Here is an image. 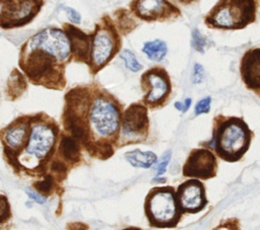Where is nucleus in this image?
Returning a JSON list of instances; mask_svg holds the SVG:
<instances>
[{
	"label": "nucleus",
	"instance_id": "obj_1",
	"mask_svg": "<svg viewBox=\"0 0 260 230\" xmlns=\"http://www.w3.org/2000/svg\"><path fill=\"white\" fill-rule=\"evenodd\" d=\"M220 118L214 126L213 148L221 158L229 161L238 160L248 150L252 133L242 119Z\"/></svg>",
	"mask_w": 260,
	"mask_h": 230
},
{
	"label": "nucleus",
	"instance_id": "obj_2",
	"mask_svg": "<svg viewBox=\"0 0 260 230\" xmlns=\"http://www.w3.org/2000/svg\"><path fill=\"white\" fill-rule=\"evenodd\" d=\"M256 2L253 0L219 1L205 17L210 27L239 29L256 19Z\"/></svg>",
	"mask_w": 260,
	"mask_h": 230
},
{
	"label": "nucleus",
	"instance_id": "obj_3",
	"mask_svg": "<svg viewBox=\"0 0 260 230\" xmlns=\"http://www.w3.org/2000/svg\"><path fill=\"white\" fill-rule=\"evenodd\" d=\"M145 211L149 221L155 225L167 226L176 223L178 219V208L173 189L159 187L149 194Z\"/></svg>",
	"mask_w": 260,
	"mask_h": 230
},
{
	"label": "nucleus",
	"instance_id": "obj_4",
	"mask_svg": "<svg viewBox=\"0 0 260 230\" xmlns=\"http://www.w3.org/2000/svg\"><path fill=\"white\" fill-rule=\"evenodd\" d=\"M89 121L93 131L105 138H112L117 135L120 124V112L117 105L108 98L99 97L94 100Z\"/></svg>",
	"mask_w": 260,
	"mask_h": 230
},
{
	"label": "nucleus",
	"instance_id": "obj_5",
	"mask_svg": "<svg viewBox=\"0 0 260 230\" xmlns=\"http://www.w3.org/2000/svg\"><path fill=\"white\" fill-rule=\"evenodd\" d=\"M141 85L144 90H147L143 102L150 107H156L165 103L171 92L170 78L162 68L156 67L147 70L141 76Z\"/></svg>",
	"mask_w": 260,
	"mask_h": 230
},
{
	"label": "nucleus",
	"instance_id": "obj_6",
	"mask_svg": "<svg viewBox=\"0 0 260 230\" xmlns=\"http://www.w3.org/2000/svg\"><path fill=\"white\" fill-rule=\"evenodd\" d=\"M148 133L147 108L142 103H132L122 119V136L131 142L143 141Z\"/></svg>",
	"mask_w": 260,
	"mask_h": 230
},
{
	"label": "nucleus",
	"instance_id": "obj_7",
	"mask_svg": "<svg viewBox=\"0 0 260 230\" xmlns=\"http://www.w3.org/2000/svg\"><path fill=\"white\" fill-rule=\"evenodd\" d=\"M119 50V39L113 28L98 29L91 47V63L95 71L104 67Z\"/></svg>",
	"mask_w": 260,
	"mask_h": 230
},
{
	"label": "nucleus",
	"instance_id": "obj_8",
	"mask_svg": "<svg viewBox=\"0 0 260 230\" xmlns=\"http://www.w3.org/2000/svg\"><path fill=\"white\" fill-rule=\"evenodd\" d=\"M29 46L31 49L44 50L59 60L67 59L70 54V43L60 29L43 30L30 40Z\"/></svg>",
	"mask_w": 260,
	"mask_h": 230
},
{
	"label": "nucleus",
	"instance_id": "obj_9",
	"mask_svg": "<svg viewBox=\"0 0 260 230\" xmlns=\"http://www.w3.org/2000/svg\"><path fill=\"white\" fill-rule=\"evenodd\" d=\"M216 160L211 151L207 149L193 150L185 165L183 172L186 176L209 178L215 174Z\"/></svg>",
	"mask_w": 260,
	"mask_h": 230
},
{
	"label": "nucleus",
	"instance_id": "obj_10",
	"mask_svg": "<svg viewBox=\"0 0 260 230\" xmlns=\"http://www.w3.org/2000/svg\"><path fill=\"white\" fill-rule=\"evenodd\" d=\"M133 12L146 21L162 20L180 14L177 7L162 0H139L131 3Z\"/></svg>",
	"mask_w": 260,
	"mask_h": 230
},
{
	"label": "nucleus",
	"instance_id": "obj_11",
	"mask_svg": "<svg viewBox=\"0 0 260 230\" xmlns=\"http://www.w3.org/2000/svg\"><path fill=\"white\" fill-rule=\"evenodd\" d=\"M180 207L186 212H198L206 204L204 188L197 180H189L180 185L178 190Z\"/></svg>",
	"mask_w": 260,
	"mask_h": 230
},
{
	"label": "nucleus",
	"instance_id": "obj_12",
	"mask_svg": "<svg viewBox=\"0 0 260 230\" xmlns=\"http://www.w3.org/2000/svg\"><path fill=\"white\" fill-rule=\"evenodd\" d=\"M241 75L247 87L260 94V48L245 53L241 62Z\"/></svg>",
	"mask_w": 260,
	"mask_h": 230
},
{
	"label": "nucleus",
	"instance_id": "obj_13",
	"mask_svg": "<svg viewBox=\"0 0 260 230\" xmlns=\"http://www.w3.org/2000/svg\"><path fill=\"white\" fill-rule=\"evenodd\" d=\"M55 141L53 131L47 126L37 125L32 128L26 151L37 157H44L51 150Z\"/></svg>",
	"mask_w": 260,
	"mask_h": 230
},
{
	"label": "nucleus",
	"instance_id": "obj_14",
	"mask_svg": "<svg viewBox=\"0 0 260 230\" xmlns=\"http://www.w3.org/2000/svg\"><path fill=\"white\" fill-rule=\"evenodd\" d=\"M125 158L132 166L141 168H149L156 161V155L153 152H142L138 149L127 152Z\"/></svg>",
	"mask_w": 260,
	"mask_h": 230
},
{
	"label": "nucleus",
	"instance_id": "obj_15",
	"mask_svg": "<svg viewBox=\"0 0 260 230\" xmlns=\"http://www.w3.org/2000/svg\"><path fill=\"white\" fill-rule=\"evenodd\" d=\"M69 33L72 41L73 52L76 55H79L82 59L86 58L89 51V41L87 35H85L83 32L79 31L77 28L74 27L70 28Z\"/></svg>",
	"mask_w": 260,
	"mask_h": 230
},
{
	"label": "nucleus",
	"instance_id": "obj_16",
	"mask_svg": "<svg viewBox=\"0 0 260 230\" xmlns=\"http://www.w3.org/2000/svg\"><path fill=\"white\" fill-rule=\"evenodd\" d=\"M142 52L147 56V58L149 60L159 62L167 55L168 48H167V45L164 41L154 40V41H151V42H146L143 45Z\"/></svg>",
	"mask_w": 260,
	"mask_h": 230
},
{
	"label": "nucleus",
	"instance_id": "obj_17",
	"mask_svg": "<svg viewBox=\"0 0 260 230\" xmlns=\"http://www.w3.org/2000/svg\"><path fill=\"white\" fill-rule=\"evenodd\" d=\"M25 138V128L22 126L20 127H14L9 129L6 132L5 140L11 148H17L20 145H22Z\"/></svg>",
	"mask_w": 260,
	"mask_h": 230
},
{
	"label": "nucleus",
	"instance_id": "obj_18",
	"mask_svg": "<svg viewBox=\"0 0 260 230\" xmlns=\"http://www.w3.org/2000/svg\"><path fill=\"white\" fill-rule=\"evenodd\" d=\"M61 151L66 158L73 160L78 155V145L74 139L65 137L61 141Z\"/></svg>",
	"mask_w": 260,
	"mask_h": 230
},
{
	"label": "nucleus",
	"instance_id": "obj_19",
	"mask_svg": "<svg viewBox=\"0 0 260 230\" xmlns=\"http://www.w3.org/2000/svg\"><path fill=\"white\" fill-rule=\"evenodd\" d=\"M121 58L124 60L125 65L127 68H129L131 71L137 72L142 68V65H140L138 63V61L136 60L135 56L132 54L131 51L129 50H125L122 54H121Z\"/></svg>",
	"mask_w": 260,
	"mask_h": 230
},
{
	"label": "nucleus",
	"instance_id": "obj_20",
	"mask_svg": "<svg viewBox=\"0 0 260 230\" xmlns=\"http://www.w3.org/2000/svg\"><path fill=\"white\" fill-rule=\"evenodd\" d=\"M171 155H172V152L168 151V152H165L162 154V156L160 157V159H159V161H158V163L156 165V175L157 176H159V175L165 173V171L167 169V165L170 162Z\"/></svg>",
	"mask_w": 260,
	"mask_h": 230
},
{
	"label": "nucleus",
	"instance_id": "obj_21",
	"mask_svg": "<svg viewBox=\"0 0 260 230\" xmlns=\"http://www.w3.org/2000/svg\"><path fill=\"white\" fill-rule=\"evenodd\" d=\"M210 102H211L210 96L204 97L201 100H199L195 105V114H201V113L208 112L210 109Z\"/></svg>",
	"mask_w": 260,
	"mask_h": 230
},
{
	"label": "nucleus",
	"instance_id": "obj_22",
	"mask_svg": "<svg viewBox=\"0 0 260 230\" xmlns=\"http://www.w3.org/2000/svg\"><path fill=\"white\" fill-rule=\"evenodd\" d=\"M192 45L195 50L203 53L204 46H205V39L201 35V33L198 30L193 31V37H192Z\"/></svg>",
	"mask_w": 260,
	"mask_h": 230
},
{
	"label": "nucleus",
	"instance_id": "obj_23",
	"mask_svg": "<svg viewBox=\"0 0 260 230\" xmlns=\"http://www.w3.org/2000/svg\"><path fill=\"white\" fill-rule=\"evenodd\" d=\"M9 215V205L5 197L0 196V222L7 219Z\"/></svg>",
	"mask_w": 260,
	"mask_h": 230
},
{
	"label": "nucleus",
	"instance_id": "obj_24",
	"mask_svg": "<svg viewBox=\"0 0 260 230\" xmlns=\"http://www.w3.org/2000/svg\"><path fill=\"white\" fill-rule=\"evenodd\" d=\"M204 78V69L200 64H195L192 81L194 83H200Z\"/></svg>",
	"mask_w": 260,
	"mask_h": 230
},
{
	"label": "nucleus",
	"instance_id": "obj_25",
	"mask_svg": "<svg viewBox=\"0 0 260 230\" xmlns=\"http://www.w3.org/2000/svg\"><path fill=\"white\" fill-rule=\"evenodd\" d=\"M71 132L73 134V136L76 139H80L82 140L85 137V131L83 129V127H81L78 123L76 122H72L71 123Z\"/></svg>",
	"mask_w": 260,
	"mask_h": 230
},
{
	"label": "nucleus",
	"instance_id": "obj_26",
	"mask_svg": "<svg viewBox=\"0 0 260 230\" xmlns=\"http://www.w3.org/2000/svg\"><path fill=\"white\" fill-rule=\"evenodd\" d=\"M52 185H53V181H52V178L50 176L46 177L44 180L40 181V182H37L36 183V187L41 190V191H49L51 188H52Z\"/></svg>",
	"mask_w": 260,
	"mask_h": 230
},
{
	"label": "nucleus",
	"instance_id": "obj_27",
	"mask_svg": "<svg viewBox=\"0 0 260 230\" xmlns=\"http://www.w3.org/2000/svg\"><path fill=\"white\" fill-rule=\"evenodd\" d=\"M65 9H66L67 15L71 21H73L75 23H78L80 21V15L76 10H74L73 8H70V7H65Z\"/></svg>",
	"mask_w": 260,
	"mask_h": 230
},
{
	"label": "nucleus",
	"instance_id": "obj_28",
	"mask_svg": "<svg viewBox=\"0 0 260 230\" xmlns=\"http://www.w3.org/2000/svg\"><path fill=\"white\" fill-rule=\"evenodd\" d=\"M26 194H27V196H28L31 200H34L35 202H37V203H39V204H44V203L46 202L45 197H43L42 195L38 194L37 191H32V190L27 189V190H26Z\"/></svg>",
	"mask_w": 260,
	"mask_h": 230
},
{
	"label": "nucleus",
	"instance_id": "obj_29",
	"mask_svg": "<svg viewBox=\"0 0 260 230\" xmlns=\"http://www.w3.org/2000/svg\"><path fill=\"white\" fill-rule=\"evenodd\" d=\"M190 104H191V98H186L184 102H181V101L175 102V107H176L178 110H180V111H182V112H185V111L189 108Z\"/></svg>",
	"mask_w": 260,
	"mask_h": 230
},
{
	"label": "nucleus",
	"instance_id": "obj_30",
	"mask_svg": "<svg viewBox=\"0 0 260 230\" xmlns=\"http://www.w3.org/2000/svg\"><path fill=\"white\" fill-rule=\"evenodd\" d=\"M53 169H55L57 171H64L65 170V166L61 162H55L53 164Z\"/></svg>",
	"mask_w": 260,
	"mask_h": 230
},
{
	"label": "nucleus",
	"instance_id": "obj_31",
	"mask_svg": "<svg viewBox=\"0 0 260 230\" xmlns=\"http://www.w3.org/2000/svg\"><path fill=\"white\" fill-rule=\"evenodd\" d=\"M215 230H234L233 228H231L230 226H226V225H222V226H219L218 228H216Z\"/></svg>",
	"mask_w": 260,
	"mask_h": 230
},
{
	"label": "nucleus",
	"instance_id": "obj_32",
	"mask_svg": "<svg viewBox=\"0 0 260 230\" xmlns=\"http://www.w3.org/2000/svg\"><path fill=\"white\" fill-rule=\"evenodd\" d=\"M130 230H136V229H130Z\"/></svg>",
	"mask_w": 260,
	"mask_h": 230
}]
</instances>
